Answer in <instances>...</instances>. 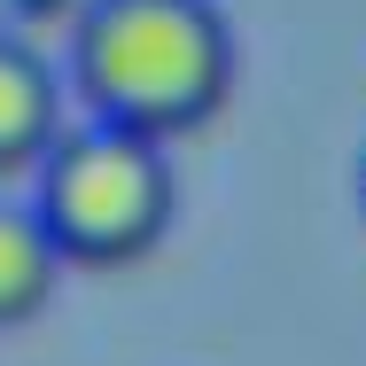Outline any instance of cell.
<instances>
[{"mask_svg": "<svg viewBox=\"0 0 366 366\" xmlns=\"http://www.w3.org/2000/svg\"><path fill=\"white\" fill-rule=\"evenodd\" d=\"M242 47L219 0H78L71 71L86 117L125 125L141 141H179L211 125L234 94Z\"/></svg>", "mask_w": 366, "mask_h": 366, "instance_id": "1", "label": "cell"}, {"mask_svg": "<svg viewBox=\"0 0 366 366\" xmlns=\"http://www.w3.org/2000/svg\"><path fill=\"white\" fill-rule=\"evenodd\" d=\"M31 172H39L31 219L47 226L63 265H133L172 234L179 179H172V148L164 141H141V133L102 125V117H78L47 141V156Z\"/></svg>", "mask_w": 366, "mask_h": 366, "instance_id": "2", "label": "cell"}, {"mask_svg": "<svg viewBox=\"0 0 366 366\" xmlns=\"http://www.w3.org/2000/svg\"><path fill=\"white\" fill-rule=\"evenodd\" d=\"M55 133H63V71L24 31L0 24V179L39 164Z\"/></svg>", "mask_w": 366, "mask_h": 366, "instance_id": "3", "label": "cell"}, {"mask_svg": "<svg viewBox=\"0 0 366 366\" xmlns=\"http://www.w3.org/2000/svg\"><path fill=\"white\" fill-rule=\"evenodd\" d=\"M63 289V257L47 242V226L31 219V203H8L0 195V327H24L39 320Z\"/></svg>", "mask_w": 366, "mask_h": 366, "instance_id": "4", "label": "cell"}, {"mask_svg": "<svg viewBox=\"0 0 366 366\" xmlns=\"http://www.w3.org/2000/svg\"><path fill=\"white\" fill-rule=\"evenodd\" d=\"M359 203H366V156H359Z\"/></svg>", "mask_w": 366, "mask_h": 366, "instance_id": "5", "label": "cell"}]
</instances>
